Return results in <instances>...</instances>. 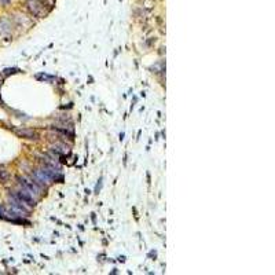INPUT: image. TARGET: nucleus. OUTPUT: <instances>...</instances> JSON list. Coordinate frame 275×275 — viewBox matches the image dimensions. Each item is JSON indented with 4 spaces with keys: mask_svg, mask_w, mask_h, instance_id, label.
Returning <instances> with one entry per match:
<instances>
[{
    "mask_svg": "<svg viewBox=\"0 0 275 275\" xmlns=\"http://www.w3.org/2000/svg\"><path fill=\"white\" fill-rule=\"evenodd\" d=\"M18 183H19V186H21L24 190H26L29 194H32V195H35V197H39V195L41 194V186H39L37 183H36L35 180H29V179H26V178H21L19 176L18 178Z\"/></svg>",
    "mask_w": 275,
    "mask_h": 275,
    "instance_id": "obj_1",
    "label": "nucleus"
},
{
    "mask_svg": "<svg viewBox=\"0 0 275 275\" xmlns=\"http://www.w3.org/2000/svg\"><path fill=\"white\" fill-rule=\"evenodd\" d=\"M26 6H28L29 11L35 17H44L47 14L45 3H43L41 0H26Z\"/></svg>",
    "mask_w": 275,
    "mask_h": 275,
    "instance_id": "obj_2",
    "label": "nucleus"
},
{
    "mask_svg": "<svg viewBox=\"0 0 275 275\" xmlns=\"http://www.w3.org/2000/svg\"><path fill=\"white\" fill-rule=\"evenodd\" d=\"M12 195L18 198L19 201H22L24 204L29 205V206H33V205L36 204V201H35V198H33V195H32V194H29L26 190H24V188H21V190L15 191V193L12 194Z\"/></svg>",
    "mask_w": 275,
    "mask_h": 275,
    "instance_id": "obj_3",
    "label": "nucleus"
},
{
    "mask_svg": "<svg viewBox=\"0 0 275 275\" xmlns=\"http://www.w3.org/2000/svg\"><path fill=\"white\" fill-rule=\"evenodd\" d=\"M17 135L25 139H37V134L32 130H15Z\"/></svg>",
    "mask_w": 275,
    "mask_h": 275,
    "instance_id": "obj_4",
    "label": "nucleus"
},
{
    "mask_svg": "<svg viewBox=\"0 0 275 275\" xmlns=\"http://www.w3.org/2000/svg\"><path fill=\"white\" fill-rule=\"evenodd\" d=\"M7 180H8V172L6 169H3V168H0V182H2V183H6Z\"/></svg>",
    "mask_w": 275,
    "mask_h": 275,
    "instance_id": "obj_5",
    "label": "nucleus"
}]
</instances>
